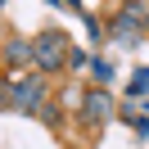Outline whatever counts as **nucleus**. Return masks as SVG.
Wrapping results in <instances>:
<instances>
[{
  "mask_svg": "<svg viewBox=\"0 0 149 149\" xmlns=\"http://www.w3.org/2000/svg\"><path fill=\"white\" fill-rule=\"evenodd\" d=\"M118 14H127L131 23H140V32L149 36V0H127V5H122Z\"/></svg>",
  "mask_w": 149,
  "mask_h": 149,
  "instance_id": "obj_6",
  "label": "nucleus"
},
{
  "mask_svg": "<svg viewBox=\"0 0 149 149\" xmlns=\"http://www.w3.org/2000/svg\"><path fill=\"white\" fill-rule=\"evenodd\" d=\"M149 91V68H140L136 77H131V95H145Z\"/></svg>",
  "mask_w": 149,
  "mask_h": 149,
  "instance_id": "obj_7",
  "label": "nucleus"
},
{
  "mask_svg": "<svg viewBox=\"0 0 149 149\" xmlns=\"http://www.w3.org/2000/svg\"><path fill=\"white\" fill-rule=\"evenodd\" d=\"M68 32H59V27H45L36 41H32V63L41 68L45 77H54V72H63L68 68Z\"/></svg>",
  "mask_w": 149,
  "mask_h": 149,
  "instance_id": "obj_1",
  "label": "nucleus"
},
{
  "mask_svg": "<svg viewBox=\"0 0 149 149\" xmlns=\"http://www.w3.org/2000/svg\"><path fill=\"white\" fill-rule=\"evenodd\" d=\"M109 36H113V45H140V23H131L127 14H113L109 18Z\"/></svg>",
  "mask_w": 149,
  "mask_h": 149,
  "instance_id": "obj_4",
  "label": "nucleus"
},
{
  "mask_svg": "<svg viewBox=\"0 0 149 149\" xmlns=\"http://www.w3.org/2000/svg\"><path fill=\"white\" fill-rule=\"evenodd\" d=\"M5 63H9V68H23V63H32V41H23V36H9V41H5Z\"/></svg>",
  "mask_w": 149,
  "mask_h": 149,
  "instance_id": "obj_5",
  "label": "nucleus"
},
{
  "mask_svg": "<svg viewBox=\"0 0 149 149\" xmlns=\"http://www.w3.org/2000/svg\"><path fill=\"white\" fill-rule=\"evenodd\" d=\"M0 63H5V59H0ZM0 86H5V81H0Z\"/></svg>",
  "mask_w": 149,
  "mask_h": 149,
  "instance_id": "obj_8",
  "label": "nucleus"
},
{
  "mask_svg": "<svg viewBox=\"0 0 149 149\" xmlns=\"http://www.w3.org/2000/svg\"><path fill=\"white\" fill-rule=\"evenodd\" d=\"M45 95H50V81H45V72L14 77V81L5 86V100H9V109H18V113H36L41 104H45Z\"/></svg>",
  "mask_w": 149,
  "mask_h": 149,
  "instance_id": "obj_2",
  "label": "nucleus"
},
{
  "mask_svg": "<svg viewBox=\"0 0 149 149\" xmlns=\"http://www.w3.org/2000/svg\"><path fill=\"white\" fill-rule=\"evenodd\" d=\"M81 118L91 122V127H104V122L113 118V100L104 91H86L81 95Z\"/></svg>",
  "mask_w": 149,
  "mask_h": 149,
  "instance_id": "obj_3",
  "label": "nucleus"
}]
</instances>
